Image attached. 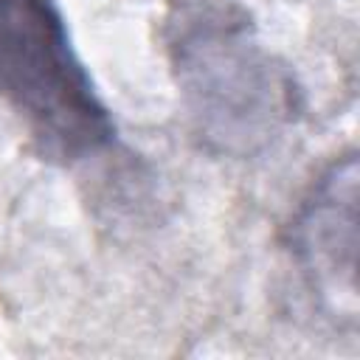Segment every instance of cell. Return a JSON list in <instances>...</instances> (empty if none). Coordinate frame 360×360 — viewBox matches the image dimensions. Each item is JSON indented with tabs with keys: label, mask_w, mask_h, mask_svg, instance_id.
Masks as SVG:
<instances>
[{
	"label": "cell",
	"mask_w": 360,
	"mask_h": 360,
	"mask_svg": "<svg viewBox=\"0 0 360 360\" xmlns=\"http://www.w3.org/2000/svg\"><path fill=\"white\" fill-rule=\"evenodd\" d=\"M163 42L186 121L211 155L253 158L301 115L304 93L290 65L233 3L172 0Z\"/></svg>",
	"instance_id": "6da1fadb"
},
{
	"label": "cell",
	"mask_w": 360,
	"mask_h": 360,
	"mask_svg": "<svg viewBox=\"0 0 360 360\" xmlns=\"http://www.w3.org/2000/svg\"><path fill=\"white\" fill-rule=\"evenodd\" d=\"M0 101L51 160L79 163L115 143L56 0H0Z\"/></svg>",
	"instance_id": "7a4b0ae2"
},
{
	"label": "cell",
	"mask_w": 360,
	"mask_h": 360,
	"mask_svg": "<svg viewBox=\"0 0 360 360\" xmlns=\"http://www.w3.org/2000/svg\"><path fill=\"white\" fill-rule=\"evenodd\" d=\"M284 245L312 304L338 326H357V155L335 158L292 211Z\"/></svg>",
	"instance_id": "3957f363"
}]
</instances>
